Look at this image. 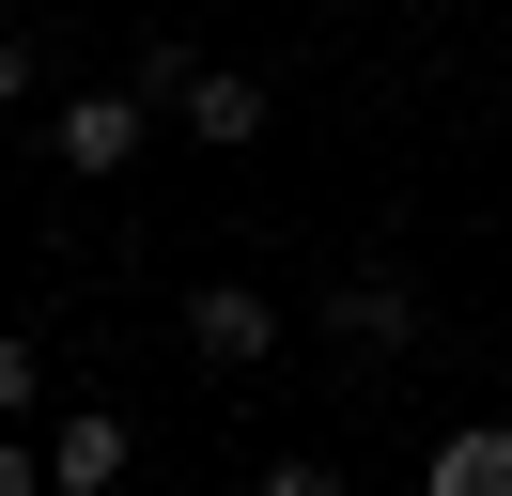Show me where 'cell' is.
Here are the masks:
<instances>
[{
  "label": "cell",
  "mask_w": 512,
  "mask_h": 496,
  "mask_svg": "<svg viewBox=\"0 0 512 496\" xmlns=\"http://www.w3.org/2000/svg\"><path fill=\"white\" fill-rule=\"evenodd\" d=\"M171 124H187L202 155L264 140V78H249V62H187V78H171Z\"/></svg>",
  "instance_id": "277c9868"
},
{
  "label": "cell",
  "mask_w": 512,
  "mask_h": 496,
  "mask_svg": "<svg viewBox=\"0 0 512 496\" xmlns=\"http://www.w3.org/2000/svg\"><path fill=\"white\" fill-rule=\"evenodd\" d=\"M140 465V434L109 419V403H78V419H47V496H109Z\"/></svg>",
  "instance_id": "5b68a950"
},
{
  "label": "cell",
  "mask_w": 512,
  "mask_h": 496,
  "mask_svg": "<svg viewBox=\"0 0 512 496\" xmlns=\"http://www.w3.org/2000/svg\"><path fill=\"white\" fill-rule=\"evenodd\" d=\"M32 403H47V357H32V341H0V419H32Z\"/></svg>",
  "instance_id": "52a82bcc"
},
{
  "label": "cell",
  "mask_w": 512,
  "mask_h": 496,
  "mask_svg": "<svg viewBox=\"0 0 512 496\" xmlns=\"http://www.w3.org/2000/svg\"><path fill=\"white\" fill-rule=\"evenodd\" d=\"M140 140H156V93H140V78H109V93H63V109H47V155H63L78 186L140 171Z\"/></svg>",
  "instance_id": "6da1fadb"
},
{
  "label": "cell",
  "mask_w": 512,
  "mask_h": 496,
  "mask_svg": "<svg viewBox=\"0 0 512 496\" xmlns=\"http://www.w3.org/2000/svg\"><path fill=\"white\" fill-rule=\"evenodd\" d=\"M0 496H47V450H32L16 419H0Z\"/></svg>",
  "instance_id": "ba28073f"
},
{
  "label": "cell",
  "mask_w": 512,
  "mask_h": 496,
  "mask_svg": "<svg viewBox=\"0 0 512 496\" xmlns=\"http://www.w3.org/2000/svg\"><path fill=\"white\" fill-rule=\"evenodd\" d=\"M187 357L202 372H264V357H280V310H264L249 279H202V295H187Z\"/></svg>",
  "instance_id": "3957f363"
},
{
  "label": "cell",
  "mask_w": 512,
  "mask_h": 496,
  "mask_svg": "<svg viewBox=\"0 0 512 496\" xmlns=\"http://www.w3.org/2000/svg\"><path fill=\"white\" fill-rule=\"evenodd\" d=\"M16 93H32V31H0V109H16Z\"/></svg>",
  "instance_id": "9c48e42d"
},
{
  "label": "cell",
  "mask_w": 512,
  "mask_h": 496,
  "mask_svg": "<svg viewBox=\"0 0 512 496\" xmlns=\"http://www.w3.org/2000/svg\"><path fill=\"white\" fill-rule=\"evenodd\" d=\"M326 341H342V357H404V341H419V279H404V264L326 279Z\"/></svg>",
  "instance_id": "7a4b0ae2"
},
{
  "label": "cell",
  "mask_w": 512,
  "mask_h": 496,
  "mask_svg": "<svg viewBox=\"0 0 512 496\" xmlns=\"http://www.w3.org/2000/svg\"><path fill=\"white\" fill-rule=\"evenodd\" d=\"M419 496H512V419H466L419 450Z\"/></svg>",
  "instance_id": "8992f818"
}]
</instances>
